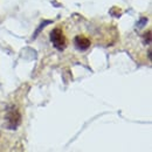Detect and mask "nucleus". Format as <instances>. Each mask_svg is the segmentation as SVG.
<instances>
[{
	"instance_id": "obj_3",
	"label": "nucleus",
	"mask_w": 152,
	"mask_h": 152,
	"mask_svg": "<svg viewBox=\"0 0 152 152\" xmlns=\"http://www.w3.org/2000/svg\"><path fill=\"white\" fill-rule=\"evenodd\" d=\"M74 45H75L76 49L83 52V50H87L90 47L91 41L84 35H76L75 39H74Z\"/></svg>"
},
{
	"instance_id": "obj_2",
	"label": "nucleus",
	"mask_w": 152,
	"mask_h": 152,
	"mask_svg": "<svg viewBox=\"0 0 152 152\" xmlns=\"http://www.w3.org/2000/svg\"><path fill=\"white\" fill-rule=\"evenodd\" d=\"M20 124H21V114L15 108L8 109L6 114V128L10 130H17Z\"/></svg>"
},
{
	"instance_id": "obj_4",
	"label": "nucleus",
	"mask_w": 152,
	"mask_h": 152,
	"mask_svg": "<svg viewBox=\"0 0 152 152\" xmlns=\"http://www.w3.org/2000/svg\"><path fill=\"white\" fill-rule=\"evenodd\" d=\"M143 41L145 45H150L151 43V31H148L144 35H143Z\"/></svg>"
},
{
	"instance_id": "obj_6",
	"label": "nucleus",
	"mask_w": 152,
	"mask_h": 152,
	"mask_svg": "<svg viewBox=\"0 0 152 152\" xmlns=\"http://www.w3.org/2000/svg\"><path fill=\"white\" fill-rule=\"evenodd\" d=\"M49 22H50V21H43V22H41V25H40V27H39L38 29H37V32H35V34L33 35V38H34V39L37 38V37H38V34H39V33H40V31H41V29H42V28H43L45 26H47V25H48Z\"/></svg>"
},
{
	"instance_id": "obj_5",
	"label": "nucleus",
	"mask_w": 152,
	"mask_h": 152,
	"mask_svg": "<svg viewBox=\"0 0 152 152\" xmlns=\"http://www.w3.org/2000/svg\"><path fill=\"white\" fill-rule=\"evenodd\" d=\"M146 22H148V18H140V20L137 22V28H143L145 25H146Z\"/></svg>"
},
{
	"instance_id": "obj_1",
	"label": "nucleus",
	"mask_w": 152,
	"mask_h": 152,
	"mask_svg": "<svg viewBox=\"0 0 152 152\" xmlns=\"http://www.w3.org/2000/svg\"><path fill=\"white\" fill-rule=\"evenodd\" d=\"M50 41H52L53 46L56 48L57 50H60V52L64 50L66 47H67V40H66V37H64L62 29L58 28V27L54 28V29L50 32Z\"/></svg>"
}]
</instances>
